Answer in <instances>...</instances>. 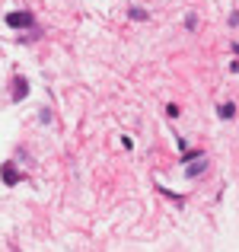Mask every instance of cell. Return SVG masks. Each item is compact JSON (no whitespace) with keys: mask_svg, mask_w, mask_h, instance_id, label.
Wrapping results in <instances>:
<instances>
[{"mask_svg":"<svg viewBox=\"0 0 239 252\" xmlns=\"http://www.w3.org/2000/svg\"><path fill=\"white\" fill-rule=\"evenodd\" d=\"M217 115H220L223 122H230V118L236 115V105H233V102H220V109H217Z\"/></svg>","mask_w":239,"mask_h":252,"instance_id":"obj_5","label":"cell"},{"mask_svg":"<svg viewBox=\"0 0 239 252\" xmlns=\"http://www.w3.org/2000/svg\"><path fill=\"white\" fill-rule=\"evenodd\" d=\"M185 163H188V166H185V179H198V176H201L204 169L210 166V160H208V157H204V154L191 157V160H185Z\"/></svg>","mask_w":239,"mask_h":252,"instance_id":"obj_1","label":"cell"},{"mask_svg":"<svg viewBox=\"0 0 239 252\" xmlns=\"http://www.w3.org/2000/svg\"><path fill=\"white\" fill-rule=\"evenodd\" d=\"M0 179H3L6 185H16L19 179H23V172L16 169V163H3V166H0Z\"/></svg>","mask_w":239,"mask_h":252,"instance_id":"obj_3","label":"cell"},{"mask_svg":"<svg viewBox=\"0 0 239 252\" xmlns=\"http://www.w3.org/2000/svg\"><path fill=\"white\" fill-rule=\"evenodd\" d=\"M26 93H29V83H26L23 77H16V86H13V99L19 102V99H26Z\"/></svg>","mask_w":239,"mask_h":252,"instance_id":"obj_4","label":"cell"},{"mask_svg":"<svg viewBox=\"0 0 239 252\" xmlns=\"http://www.w3.org/2000/svg\"><path fill=\"white\" fill-rule=\"evenodd\" d=\"M6 26H10V29H26V26H32V13H26V10L6 13Z\"/></svg>","mask_w":239,"mask_h":252,"instance_id":"obj_2","label":"cell"},{"mask_svg":"<svg viewBox=\"0 0 239 252\" xmlns=\"http://www.w3.org/2000/svg\"><path fill=\"white\" fill-rule=\"evenodd\" d=\"M230 26H239V13H236V10L230 13Z\"/></svg>","mask_w":239,"mask_h":252,"instance_id":"obj_7","label":"cell"},{"mask_svg":"<svg viewBox=\"0 0 239 252\" xmlns=\"http://www.w3.org/2000/svg\"><path fill=\"white\" fill-rule=\"evenodd\" d=\"M195 23H198V16H195V13H188V16H185V26H188V29H195Z\"/></svg>","mask_w":239,"mask_h":252,"instance_id":"obj_6","label":"cell"}]
</instances>
